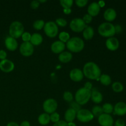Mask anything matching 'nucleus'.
<instances>
[{
    "label": "nucleus",
    "mask_w": 126,
    "mask_h": 126,
    "mask_svg": "<svg viewBox=\"0 0 126 126\" xmlns=\"http://www.w3.org/2000/svg\"><path fill=\"white\" fill-rule=\"evenodd\" d=\"M70 108H72L73 110H74L77 113L78 111H79L81 110V106L76 102H71V103H70Z\"/></svg>",
    "instance_id": "nucleus-36"
},
{
    "label": "nucleus",
    "mask_w": 126,
    "mask_h": 126,
    "mask_svg": "<svg viewBox=\"0 0 126 126\" xmlns=\"http://www.w3.org/2000/svg\"><path fill=\"white\" fill-rule=\"evenodd\" d=\"M73 58V55L69 52H63L59 55V60L62 63H68L71 61Z\"/></svg>",
    "instance_id": "nucleus-24"
},
{
    "label": "nucleus",
    "mask_w": 126,
    "mask_h": 126,
    "mask_svg": "<svg viewBox=\"0 0 126 126\" xmlns=\"http://www.w3.org/2000/svg\"><path fill=\"white\" fill-rule=\"evenodd\" d=\"M14 63L8 59L1 60L0 62V70L4 73L11 72L14 70Z\"/></svg>",
    "instance_id": "nucleus-12"
},
{
    "label": "nucleus",
    "mask_w": 126,
    "mask_h": 126,
    "mask_svg": "<svg viewBox=\"0 0 126 126\" xmlns=\"http://www.w3.org/2000/svg\"><path fill=\"white\" fill-rule=\"evenodd\" d=\"M83 37L86 40H90L93 38L94 35V30L92 27L90 26H86V28L83 30Z\"/></svg>",
    "instance_id": "nucleus-23"
},
{
    "label": "nucleus",
    "mask_w": 126,
    "mask_h": 126,
    "mask_svg": "<svg viewBox=\"0 0 126 126\" xmlns=\"http://www.w3.org/2000/svg\"><path fill=\"white\" fill-rule=\"evenodd\" d=\"M98 32L100 35L103 37L111 38L115 34V27L114 25L109 22H104L99 25Z\"/></svg>",
    "instance_id": "nucleus-4"
},
{
    "label": "nucleus",
    "mask_w": 126,
    "mask_h": 126,
    "mask_svg": "<svg viewBox=\"0 0 126 126\" xmlns=\"http://www.w3.org/2000/svg\"><path fill=\"white\" fill-rule=\"evenodd\" d=\"M63 12L65 14H71V8H69V9H63Z\"/></svg>",
    "instance_id": "nucleus-47"
},
{
    "label": "nucleus",
    "mask_w": 126,
    "mask_h": 126,
    "mask_svg": "<svg viewBox=\"0 0 126 126\" xmlns=\"http://www.w3.org/2000/svg\"><path fill=\"white\" fill-rule=\"evenodd\" d=\"M20 126H30V124L27 121H24L22 122V123H21Z\"/></svg>",
    "instance_id": "nucleus-46"
},
{
    "label": "nucleus",
    "mask_w": 126,
    "mask_h": 126,
    "mask_svg": "<svg viewBox=\"0 0 126 126\" xmlns=\"http://www.w3.org/2000/svg\"><path fill=\"white\" fill-rule=\"evenodd\" d=\"M4 44L6 47L11 51H14L18 47V43L17 40L11 36H7L5 39Z\"/></svg>",
    "instance_id": "nucleus-13"
},
{
    "label": "nucleus",
    "mask_w": 126,
    "mask_h": 126,
    "mask_svg": "<svg viewBox=\"0 0 126 126\" xmlns=\"http://www.w3.org/2000/svg\"><path fill=\"white\" fill-rule=\"evenodd\" d=\"M92 113L94 115V116L98 117V118L101 114H102L103 113L102 107L98 105L94 106L92 109Z\"/></svg>",
    "instance_id": "nucleus-27"
},
{
    "label": "nucleus",
    "mask_w": 126,
    "mask_h": 126,
    "mask_svg": "<svg viewBox=\"0 0 126 126\" xmlns=\"http://www.w3.org/2000/svg\"><path fill=\"white\" fill-rule=\"evenodd\" d=\"M30 6L31 7H32V9H36L39 6V1H36V0L32 1L30 4Z\"/></svg>",
    "instance_id": "nucleus-40"
},
{
    "label": "nucleus",
    "mask_w": 126,
    "mask_h": 126,
    "mask_svg": "<svg viewBox=\"0 0 126 126\" xmlns=\"http://www.w3.org/2000/svg\"><path fill=\"white\" fill-rule=\"evenodd\" d=\"M60 2L61 6L64 9L71 8V6H73V0H61Z\"/></svg>",
    "instance_id": "nucleus-32"
},
{
    "label": "nucleus",
    "mask_w": 126,
    "mask_h": 126,
    "mask_svg": "<svg viewBox=\"0 0 126 126\" xmlns=\"http://www.w3.org/2000/svg\"><path fill=\"white\" fill-rule=\"evenodd\" d=\"M76 2V4L77 5L78 7H84L85 6H86V4L88 2L87 0H76L75 1Z\"/></svg>",
    "instance_id": "nucleus-38"
},
{
    "label": "nucleus",
    "mask_w": 126,
    "mask_h": 126,
    "mask_svg": "<svg viewBox=\"0 0 126 126\" xmlns=\"http://www.w3.org/2000/svg\"><path fill=\"white\" fill-rule=\"evenodd\" d=\"M31 36H32V35H31L30 33H28V32H24L22 35V40L23 42H30Z\"/></svg>",
    "instance_id": "nucleus-37"
},
{
    "label": "nucleus",
    "mask_w": 126,
    "mask_h": 126,
    "mask_svg": "<svg viewBox=\"0 0 126 126\" xmlns=\"http://www.w3.org/2000/svg\"><path fill=\"white\" fill-rule=\"evenodd\" d=\"M82 72L84 75L90 79H98L101 76V70L100 68L95 63L92 62H89L85 64Z\"/></svg>",
    "instance_id": "nucleus-1"
},
{
    "label": "nucleus",
    "mask_w": 126,
    "mask_h": 126,
    "mask_svg": "<svg viewBox=\"0 0 126 126\" xmlns=\"http://www.w3.org/2000/svg\"><path fill=\"white\" fill-rule=\"evenodd\" d=\"M6 126H19L17 123H15V122H10L7 124Z\"/></svg>",
    "instance_id": "nucleus-48"
},
{
    "label": "nucleus",
    "mask_w": 126,
    "mask_h": 126,
    "mask_svg": "<svg viewBox=\"0 0 126 126\" xmlns=\"http://www.w3.org/2000/svg\"><path fill=\"white\" fill-rule=\"evenodd\" d=\"M125 122L121 119H119L115 122L114 126H125Z\"/></svg>",
    "instance_id": "nucleus-43"
},
{
    "label": "nucleus",
    "mask_w": 126,
    "mask_h": 126,
    "mask_svg": "<svg viewBox=\"0 0 126 126\" xmlns=\"http://www.w3.org/2000/svg\"><path fill=\"white\" fill-rule=\"evenodd\" d=\"M114 114L118 116H124L126 114V103L119 102L115 105L114 107Z\"/></svg>",
    "instance_id": "nucleus-17"
},
{
    "label": "nucleus",
    "mask_w": 126,
    "mask_h": 126,
    "mask_svg": "<svg viewBox=\"0 0 126 126\" xmlns=\"http://www.w3.org/2000/svg\"><path fill=\"white\" fill-rule=\"evenodd\" d=\"M50 49L52 52L55 54H60L65 50V44L60 41H57L52 44Z\"/></svg>",
    "instance_id": "nucleus-16"
},
{
    "label": "nucleus",
    "mask_w": 126,
    "mask_h": 126,
    "mask_svg": "<svg viewBox=\"0 0 126 126\" xmlns=\"http://www.w3.org/2000/svg\"><path fill=\"white\" fill-rule=\"evenodd\" d=\"M102 110H103V113H105V114H110L113 111L114 107L111 103H106L102 106Z\"/></svg>",
    "instance_id": "nucleus-28"
},
{
    "label": "nucleus",
    "mask_w": 126,
    "mask_h": 126,
    "mask_svg": "<svg viewBox=\"0 0 126 126\" xmlns=\"http://www.w3.org/2000/svg\"><path fill=\"white\" fill-rule=\"evenodd\" d=\"M117 14L115 10L113 8H108L105 11L104 14V18L106 20L108 21V22H112L116 18Z\"/></svg>",
    "instance_id": "nucleus-19"
},
{
    "label": "nucleus",
    "mask_w": 126,
    "mask_h": 126,
    "mask_svg": "<svg viewBox=\"0 0 126 126\" xmlns=\"http://www.w3.org/2000/svg\"><path fill=\"white\" fill-rule=\"evenodd\" d=\"M44 33L49 38H54L59 33V28L56 23L54 22H48L45 23L44 27Z\"/></svg>",
    "instance_id": "nucleus-6"
},
{
    "label": "nucleus",
    "mask_w": 126,
    "mask_h": 126,
    "mask_svg": "<svg viewBox=\"0 0 126 126\" xmlns=\"http://www.w3.org/2000/svg\"><path fill=\"white\" fill-rule=\"evenodd\" d=\"M43 110L46 113L52 114L56 111L58 107L57 102L53 98H48L43 103Z\"/></svg>",
    "instance_id": "nucleus-9"
},
{
    "label": "nucleus",
    "mask_w": 126,
    "mask_h": 126,
    "mask_svg": "<svg viewBox=\"0 0 126 126\" xmlns=\"http://www.w3.org/2000/svg\"><path fill=\"white\" fill-rule=\"evenodd\" d=\"M63 97V99L67 102H71L73 99V96L72 93L68 92V91L64 92Z\"/></svg>",
    "instance_id": "nucleus-33"
},
{
    "label": "nucleus",
    "mask_w": 126,
    "mask_h": 126,
    "mask_svg": "<svg viewBox=\"0 0 126 126\" xmlns=\"http://www.w3.org/2000/svg\"><path fill=\"white\" fill-rule=\"evenodd\" d=\"M76 112L72 108H68L65 113V119L67 123H71L76 117Z\"/></svg>",
    "instance_id": "nucleus-21"
},
{
    "label": "nucleus",
    "mask_w": 126,
    "mask_h": 126,
    "mask_svg": "<svg viewBox=\"0 0 126 126\" xmlns=\"http://www.w3.org/2000/svg\"><path fill=\"white\" fill-rule=\"evenodd\" d=\"M68 126H76L75 123H73V122H71V123H68Z\"/></svg>",
    "instance_id": "nucleus-50"
},
{
    "label": "nucleus",
    "mask_w": 126,
    "mask_h": 126,
    "mask_svg": "<svg viewBox=\"0 0 126 126\" xmlns=\"http://www.w3.org/2000/svg\"><path fill=\"white\" fill-rule=\"evenodd\" d=\"M39 1V2H46L47 1H46L45 0V1Z\"/></svg>",
    "instance_id": "nucleus-51"
},
{
    "label": "nucleus",
    "mask_w": 126,
    "mask_h": 126,
    "mask_svg": "<svg viewBox=\"0 0 126 126\" xmlns=\"http://www.w3.org/2000/svg\"><path fill=\"white\" fill-rule=\"evenodd\" d=\"M84 88L87 89L89 90V91H91V89H92V84L91 82H87L85 83L84 84Z\"/></svg>",
    "instance_id": "nucleus-44"
},
{
    "label": "nucleus",
    "mask_w": 126,
    "mask_h": 126,
    "mask_svg": "<svg viewBox=\"0 0 126 126\" xmlns=\"http://www.w3.org/2000/svg\"><path fill=\"white\" fill-rule=\"evenodd\" d=\"M53 126H68V123L65 121H59L56 123H54Z\"/></svg>",
    "instance_id": "nucleus-41"
},
{
    "label": "nucleus",
    "mask_w": 126,
    "mask_h": 126,
    "mask_svg": "<svg viewBox=\"0 0 126 126\" xmlns=\"http://www.w3.org/2000/svg\"><path fill=\"white\" fill-rule=\"evenodd\" d=\"M20 52L23 56H31L34 52V47L30 42H23L20 46Z\"/></svg>",
    "instance_id": "nucleus-10"
},
{
    "label": "nucleus",
    "mask_w": 126,
    "mask_h": 126,
    "mask_svg": "<svg viewBox=\"0 0 126 126\" xmlns=\"http://www.w3.org/2000/svg\"><path fill=\"white\" fill-rule=\"evenodd\" d=\"M7 57V53L5 50H0V59L1 60H3L6 59Z\"/></svg>",
    "instance_id": "nucleus-42"
},
{
    "label": "nucleus",
    "mask_w": 126,
    "mask_h": 126,
    "mask_svg": "<svg viewBox=\"0 0 126 126\" xmlns=\"http://www.w3.org/2000/svg\"><path fill=\"white\" fill-rule=\"evenodd\" d=\"M10 36L15 38H18L22 36L23 33H24V27L21 22L18 21H14L10 25L9 30Z\"/></svg>",
    "instance_id": "nucleus-5"
},
{
    "label": "nucleus",
    "mask_w": 126,
    "mask_h": 126,
    "mask_svg": "<svg viewBox=\"0 0 126 126\" xmlns=\"http://www.w3.org/2000/svg\"><path fill=\"white\" fill-rule=\"evenodd\" d=\"M98 5H99L100 7H103V6H105V2L103 1H98Z\"/></svg>",
    "instance_id": "nucleus-49"
},
{
    "label": "nucleus",
    "mask_w": 126,
    "mask_h": 126,
    "mask_svg": "<svg viewBox=\"0 0 126 126\" xmlns=\"http://www.w3.org/2000/svg\"><path fill=\"white\" fill-rule=\"evenodd\" d=\"M82 19L83 20V21L85 22L86 24V23H90L92 20V17L87 14H86L84 16L83 18H82Z\"/></svg>",
    "instance_id": "nucleus-39"
},
{
    "label": "nucleus",
    "mask_w": 126,
    "mask_h": 126,
    "mask_svg": "<svg viewBox=\"0 0 126 126\" xmlns=\"http://www.w3.org/2000/svg\"><path fill=\"white\" fill-rule=\"evenodd\" d=\"M86 27V23L81 18H74L70 23V27L71 30L77 33L83 32Z\"/></svg>",
    "instance_id": "nucleus-8"
},
{
    "label": "nucleus",
    "mask_w": 126,
    "mask_h": 126,
    "mask_svg": "<svg viewBox=\"0 0 126 126\" xmlns=\"http://www.w3.org/2000/svg\"><path fill=\"white\" fill-rule=\"evenodd\" d=\"M50 120L54 123H57L60 121V115L56 112H54L50 114Z\"/></svg>",
    "instance_id": "nucleus-34"
},
{
    "label": "nucleus",
    "mask_w": 126,
    "mask_h": 126,
    "mask_svg": "<svg viewBox=\"0 0 126 126\" xmlns=\"http://www.w3.org/2000/svg\"><path fill=\"white\" fill-rule=\"evenodd\" d=\"M43 41V36L39 33H33L31 36L30 42L33 46H39L42 43Z\"/></svg>",
    "instance_id": "nucleus-22"
},
{
    "label": "nucleus",
    "mask_w": 126,
    "mask_h": 126,
    "mask_svg": "<svg viewBox=\"0 0 126 126\" xmlns=\"http://www.w3.org/2000/svg\"><path fill=\"white\" fill-rule=\"evenodd\" d=\"M44 25H45V23L43 20H37L35 22H34L33 26L34 29L37 30H41L42 28H44Z\"/></svg>",
    "instance_id": "nucleus-30"
},
{
    "label": "nucleus",
    "mask_w": 126,
    "mask_h": 126,
    "mask_svg": "<svg viewBox=\"0 0 126 126\" xmlns=\"http://www.w3.org/2000/svg\"><path fill=\"white\" fill-rule=\"evenodd\" d=\"M99 79L101 83L105 86H109L111 83V79L110 76L108 75H105V74L101 75Z\"/></svg>",
    "instance_id": "nucleus-26"
},
{
    "label": "nucleus",
    "mask_w": 126,
    "mask_h": 126,
    "mask_svg": "<svg viewBox=\"0 0 126 126\" xmlns=\"http://www.w3.org/2000/svg\"><path fill=\"white\" fill-rule=\"evenodd\" d=\"M112 89L116 92H121L124 89V86L121 82H114L112 84Z\"/></svg>",
    "instance_id": "nucleus-29"
},
{
    "label": "nucleus",
    "mask_w": 126,
    "mask_h": 126,
    "mask_svg": "<svg viewBox=\"0 0 126 126\" xmlns=\"http://www.w3.org/2000/svg\"><path fill=\"white\" fill-rule=\"evenodd\" d=\"M55 23L57 26H60V27H64L67 25V22L65 18H57L56 21H55Z\"/></svg>",
    "instance_id": "nucleus-35"
},
{
    "label": "nucleus",
    "mask_w": 126,
    "mask_h": 126,
    "mask_svg": "<svg viewBox=\"0 0 126 126\" xmlns=\"http://www.w3.org/2000/svg\"><path fill=\"white\" fill-rule=\"evenodd\" d=\"M114 27H115L116 33H119L122 32V27L121 25H117L116 26H114Z\"/></svg>",
    "instance_id": "nucleus-45"
},
{
    "label": "nucleus",
    "mask_w": 126,
    "mask_h": 126,
    "mask_svg": "<svg viewBox=\"0 0 126 126\" xmlns=\"http://www.w3.org/2000/svg\"><path fill=\"white\" fill-rule=\"evenodd\" d=\"M100 11V7L98 5V2H92L90 5H89L88 8H87V12L88 14L92 17L97 16L99 14Z\"/></svg>",
    "instance_id": "nucleus-18"
},
{
    "label": "nucleus",
    "mask_w": 126,
    "mask_h": 126,
    "mask_svg": "<svg viewBox=\"0 0 126 126\" xmlns=\"http://www.w3.org/2000/svg\"><path fill=\"white\" fill-rule=\"evenodd\" d=\"M76 118L81 123H88L94 119L92 112L86 109H81L76 113Z\"/></svg>",
    "instance_id": "nucleus-7"
},
{
    "label": "nucleus",
    "mask_w": 126,
    "mask_h": 126,
    "mask_svg": "<svg viewBox=\"0 0 126 126\" xmlns=\"http://www.w3.org/2000/svg\"><path fill=\"white\" fill-rule=\"evenodd\" d=\"M67 49L72 52H79L84 47V43L81 38L73 37L69 39L66 44Z\"/></svg>",
    "instance_id": "nucleus-2"
},
{
    "label": "nucleus",
    "mask_w": 126,
    "mask_h": 126,
    "mask_svg": "<svg viewBox=\"0 0 126 126\" xmlns=\"http://www.w3.org/2000/svg\"><path fill=\"white\" fill-rule=\"evenodd\" d=\"M106 46L110 50L114 51L119 48V42L117 38L114 37H111L106 41Z\"/></svg>",
    "instance_id": "nucleus-15"
},
{
    "label": "nucleus",
    "mask_w": 126,
    "mask_h": 126,
    "mask_svg": "<svg viewBox=\"0 0 126 126\" xmlns=\"http://www.w3.org/2000/svg\"><path fill=\"white\" fill-rule=\"evenodd\" d=\"M91 91L84 87L79 89L75 94V100L80 105L86 104L91 99Z\"/></svg>",
    "instance_id": "nucleus-3"
},
{
    "label": "nucleus",
    "mask_w": 126,
    "mask_h": 126,
    "mask_svg": "<svg viewBox=\"0 0 126 126\" xmlns=\"http://www.w3.org/2000/svg\"><path fill=\"white\" fill-rule=\"evenodd\" d=\"M38 122L40 124L43 126H46L50 122V116L47 113H43L40 114L38 117Z\"/></svg>",
    "instance_id": "nucleus-25"
},
{
    "label": "nucleus",
    "mask_w": 126,
    "mask_h": 126,
    "mask_svg": "<svg viewBox=\"0 0 126 126\" xmlns=\"http://www.w3.org/2000/svg\"><path fill=\"white\" fill-rule=\"evenodd\" d=\"M70 77L72 81L75 82H79L83 79V72L82 70L79 68H74L70 71Z\"/></svg>",
    "instance_id": "nucleus-14"
},
{
    "label": "nucleus",
    "mask_w": 126,
    "mask_h": 126,
    "mask_svg": "<svg viewBox=\"0 0 126 126\" xmlns=\"http://www.w3.org/2000/svg\"><path fill=\"white\" fill-rule=\"evenodd\" d=\"M59 39H60V41L63 42V43H67L68 41L70 39V34H69V33H66V32H61V33L59 34Z\"/></svg>",
    "instance_id": "nucleus-31"
},
{
    "label": "nucleus",
    "mask_w": 126,
    "mask_h": 126,
    "mask_svg": "<svg viewBox=\"0 0 126 126\" xmlns=\"http://www.w3.org/2000/svg\"><path fill=\"white\" fill-rule=\"evenodd\" d=\"M91 98L94 103H100L103 100V95L98 91L94 89L91 91Z\"/></svg>",
    "instance_id": "nucleus-20"
},
{
    "label": "nucleus",
    "mask_w": 126,
    "mask_h": 126,
    "mask_svg": "<svg viewBox=\"0 0 126 126\" xmlns=\"http://www.w3.org/2000/svg\"><path fill=\"white\" fill-rule=\"evenodd\" d=\"M98 121L101 126H113L114 123L111 116L105 113H103L98 117Z\"/></svg>",
    "instance_id": "nucleus-11"
}]
</instances>
